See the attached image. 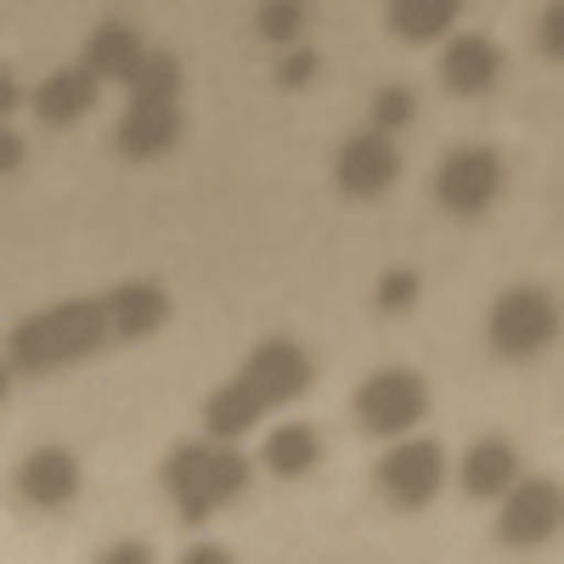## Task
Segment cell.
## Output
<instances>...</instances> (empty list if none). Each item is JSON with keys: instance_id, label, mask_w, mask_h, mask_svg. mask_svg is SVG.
<instances>
[{"instance_id": "cell-1", "label": "cell", "mask_w": 564, "mask_h": 564, "mask_svg": "<svg viewBox=\"0 0 564 564\" xmlns=\"http://www.w3.org/2000/svg\"><path fill=\"white\" fill-rule=\"evenodd\" d=\"M108 305L102 300H68L57 311H40L12 327V361L23 372H52L68 361H85L108 345Z\"/></svg>"}, {"instance_id": "cell-2", "label": "cell", "mask_w": 564, "mask_h": 564, "mask_svg": "<svg viewBox=\"0 0 564 564\" xmlns=\"http://www.w3.org/2000/svg\"><path fill=\"white\" fill-rule=\"evenodd\" d=\"M558 334V305L542 294V289H508L497 305H491V345L497 356L508 361H531L553 345Z\"/></svg>"}, {"instance_id": "cell-3", "label": "cell", "mask_w": 564, "mask_h": 564, "mask_svg": "<svg viewBox=\"0 0 564 564\" xmlns=\"http://www.w3.org/2000/svg\"><path fill=\"white\" fill-rule=\"evenodd\" d=\"M430 412V390H423L417 372H401V367H384L356 390V423L367 435H401L412 423Z\"/></svg>"}, {"instance_id": "cell-4", "label": "cell", "mask_w": 564, "mask_h": 564, "mask_svg": "<svg viewBox=\"0 0 564 564\" xmlns=\"http://www.w3.org/2000/svg\"><path fill=\"white\" fill-rule=\"evenodd\" d=\"M497 193H502V159L491 148H457L435 175V198L452 215H480L497 204Z\"/></svg>"}, {"instance_id": "cell-5", "label": "cell", "mask_w": 564, "mask_h": 564, "mask_svg": "<svg viewBox=\"0 0 564 564\" xmlns=\"http://www.w3.org/2000/svg\"><path fill=\"white\" fill-rule=\"evenodd\" d=\"M243 384H249L265 406L300 401V395L311 390V356H305L294 339H265V345H254V356L243 361Z\"/></svg>"}, {"instance_id": "cell-6", "label": "cell", "mask_w": 564, "mask_h": 564, "mask_svg": "<svg viewBox=\"0 0 564 564\" xmlns=\"http://www.w3.org/2000/svg\"><path fill=\"white\" fill-rule=\"evenodd\" d=\"M441 480H446V457L435 441H406V446L384 452V463H379V486L401 508H423L441 491Z\"/></svg>"}, {"instance_id": "cell-7", "label": "cell", "mask_w": 564, "mask_h": 564, "mask_svg": "<svg viewBox=\"0 0 564 564\" xmlns=\"http://www.w3.org/2000/svg\"><path fill=\"white\" fill-rule=\"evenodd\" d=\"M502 497H508V508H502L497 531H502V542H508V547H536V542L558 536L564 502H558V486H553V480H525L520 491L508 486Z\"/></svg>"}, {"instance_id": "cell-8", "label": "cell", "mask_w": 564, "mask_h": 564, "mask_svg": "<svg viewBox=\"0 0 564 564\" xmlns=\"http://www.w3.org/2000/svg\"><path fill=\"white\" fill-rule=\"evenodd\" d=\"M339 186L350 198H379L384 186L401 175V153L384 130H367V135H350L339 148V164H334Z\"/></svg>"}, {"instance_id": "cell-9", "label": "cell", "mask_w": 564, "mask_h": 564, "mask_svg": "<svg viewBox=\"0 0 564 564\" xmlns=\"http://www.w3.org/2000/svg\"><path fill=\"white\" fill-rule=\"evenodd\" d=\"M74 491H79V463H74V452L40 446V452L23 457V468H18V497H23V502H34V508H63Z\"/></svg>"}, {"instance_id": "cell-10", "label": "cell", "mask_w": 564, "mask_h": 564, "mask_svg": "<svg viewBox=\"0 0 564 564\" xmlns=\"http://www.w3.org/2000/svg\"><path fill=\"white\" fill-rule=\"evenodd\" d=\"M209 463H215V446H175L170 463H164V486H170L186 525H198V520L215 513V502H209Z\"/></svg>"}, {"instance_id": "cell-11", "label": "cell", "mask_w": 564, "mask_h": 564, "mask_svg": "<svg viewBox=\"0 0 564 564\" xmlns=\"http://www.w3.org/2000/svg\"><path fill=\"white\" fill-rule=\"evenodd\" d=\"M102 305H108V327L119 339H148L170 322V294L159 282H119Z\"/></svg>"}, {"instance_id": "cell-12", "label": "cell", "mask_w": 564, "mask_h": 564, "mask_svg": "<svg viewBox=\"0 0 564 564\" xmlns=\"http://www.w3.org/2000/svg\"><path fill=\"white\" fill-rule=\"evenodd\" d=\"M497 68H502V57H497V45L486 34L452 40L446 57H441V79L457 90V97H480V90H491L497 85Z\"/></svg>"}, {"instance_id": "cell-13", "label": "cell", "mask_w": 564, "mask_h": 564, "mask_svg": "<svg viewBox=\"0 0 564 564\" xmlns=\"http://www.w3.org/2000/svg\"><path fill=\"white\" fill-rule=\"evenodd\" d=\"M90 108H97V74L90 68H63V74H52L34 90V113L45 124H74Z\"/></svg>"}, {"instance_id": "cell-14", "label": "cell", "mask_w": 564, "mask_h": 564, "mask_svg": "<svg viewBox=\"0 0 564 564\" xmlns=\"http://www.w3.org/2000/svg\"><path fill=\"white\" fill-rule=\"evenodd\" d=\"M181 135V113L175 108H148V102H130V113L119 119V153L124 159H159L175 148Z\"/></svg>"}, {"instance_id": "cell-15", "label": "cell", "mask_w": 564, "mask_h": 564, "mask_svg": "<svg viewBox=\"0 0 564 564\" xmlns=\"http://www.w3.org/2000/svg\"><path fill=\"white\" fill-rule=\"evenodd\" d=\"M457 480H463L468 497L491 502V497H502L513 480H520V457H513L508 441H475V446H468V457H463V475Z\"/></svg>"}, {"instance_id": "cell-16", "label": "cell", "mask_w": 564, "mask_h": 564, "mask_svg": "<svg viewBox=\"0 0 564 564\" xmlns=\"http://www.w3.org/2000/svg\"><path fill=\"white\" fill-rule=\"evenodd\" d=\"M260 412H265V401H260V395H254L243 379L220 384V390L204 401V423H209V435H220V441H231V435L254 430V423H260Z\"/></svg>"}, {"instance_id": "cell-17", "label": "cell", "mask_w": 564, "mask_h": 564, "mask_svg": "<svg viewBox=\"0 0 564 564\" xmlns=\"http://www.w3.org/2000/svg\"><path fill=\"white\" fill-rule=\"evenodd\" d=\"M124 85H130V102L175 108V97H181V63L170 52H141L135 68L124 74Z\"/></svg>"}, {"instance_id": "cell-18", "label": "cell", "mask_w": 564, "mask_h": 564, "mask_svg": "<svg viewBox=\"0 0 564 564\" xmlns=\"http://www.w3.org/2000/svg\"><path fill=\"white\" fill-rule=\"evenodd\" d=\"M135 57H141L135 29H124V23H102L97 34L85 40V63H79V68H90L97 79H124V74L135 68Z\"/></svg>"}, {"instance_id": "cell-19", "label": "cell", "mask_w": 564, "mask_h": 564, "mask_svg": "<svg viewBox=\"0 0 564 564\" xmlns=\"http://www.w3.org/2000/svg\"><path fill=\"white\" fill-rule=\"evenodd\" d=\"M316 463H322V435L311 430V423H282V430H271V441H265V468L271 475L294 480V475H305V468H316Z\"/></svg>"}, {"instance_id": "cell-20", "label": "cell", "mask_w": 564, "mask_h": 564, "mask_svg": "<svg viewBox=\"0 0 564 564\" xmlns=\"http://www.w3.org/2000/svg\"><path fill=\"white\" fill-rule=\"evenodd\" d=\"M463 12V0H390V29L401 40H441Z\"/></svg>"}, {"instance_id": "cell-21", "label": "cell", "mask_w": 564, "mask_h": 564, "mask_svg": "<svg viewBox=\"0 0 564 564\" xmlns=\"http://www.w3.org/2000/svg\"><path fill=\"white\" fill-rule=\"evenodd\" d=\"M249 491V457L243 452H215V463H209V502L220 508V502H238Z\"/></svg>"}, {"instance_id": "cell-22", "label": "cell", "mask_w": 564, "mask_h": 564, "mask_svg": "<svg viewBox=\"0 0 564 564\" xmlns=\"http://www.w3.org/2000/svg\"><path fill=\"white\" fill-rule=\"evenodd\" d=\"M254 29H260L271 45H289V40L305 29V0H265L260 18H254Z\"/></svg>"}, {"instance_id": "cell-23", "label": "cell", "mask_w": 564, "mask_h": 564, "mask_svg": "<svg viewBox=\"0 0 564 564\" xmlns=\"http://www.w3.org/2000/svg\"><path fill=\"white\" fill-rule=\"evenodd\" d=\"M417 113V102H412V90H401V85H384L379 97H372V130H401L406 119Z\"/></svg>"}, {"instance_id": "cell-24", "label": "cell", "mask_w": 564, "mask_h": 564, "mask_svg": "<svg viewBox=\"0 0 564 564\" xmlns=\"http://www.w3.org/2000/svg\"><path fill=\"white\" fill-rule=\"evenodd\" d=\"M412 300H417V271H406V265L384 271V282H379V311H406Z\"/></svg>"}, {"instance_id": "cell-25", "label": "cell", "mask_w": 564, "mask_h": 564, "mask_svg": "<svg viewBox=\"0 0 564 564\" xmlns=\"http://www.w3.org/2000/svg\"><path fill=\"white\" fill-rule=\"evenodd\" d=\"M536 52L542 57H558L564 52V7H547V18L536 23Z\"/></svg>"}, {"instance_id": "cell-26", "label": "cell", "mask_w": 564, "mask_h": 564, "mask_svg": "<svg viewBox=\"0 0 564 564\" xmlns=\"http://www.w3.org/2000/svg\"><path fill=\"white\" fill-rule=\"evenodd\" d=\"M305 79H316V52H294L289 63L276 68V85H282V90H300Z\"/></svg>"}, {"instance_id": "cell-27", "label": "cell", "mask_w": 564, "mask_h": 564, "mask_svg": "<svg viewBox=\"0 0 564 564\" xmlns=\"http://www.w3.org/2000/svg\"><path fill=\"white\" fill-rule=\"evenodd\" d=\"M18 164H23V135L0 124V175H12Z\"/></svg>"}, {"instance_id": "cell-28", "label": "cell", "mask_w": 564, "mask_h": 564, "mask_svg": "<svg viewBox=\"0 0 564 564\" xmlns=\"http://www.w3.org/2000/svg\"><path fill=\"white\" fill-rule=\"evenodd\" d=\"M18 102H23V90H18V79H12V74H0V119H7V113H12Z\"/></svg>"}, {"instance_id": "cell-29", "label": "cell", "mask_w": 564, "mask_h": 564, "mask_svg": "<svg viewBox=\"0 0 564 564\" xmlns=\"http://www.w3.org/2000/svg\"><path fill=\"white\" fill-rule=\"evenodd\" d=\"M108 558H113V564H124V558H153V553H148V547H141V542H124V547H113Z\"/></svg>"}, {"instance_id": "cell-30", "label": "cell", "mask_w": 564, "mask_h": 564, "mask_svg": "<svg viewBox=\"0 0 564 564\" xmlns=\"http://www.w3.org/2000/svg\"><path fill=\"white\" fill-rule=\"evenodd\" d=\"M7 384H12V372H7V361H0V401H7Z\"/></svg>"}]
</instances>
